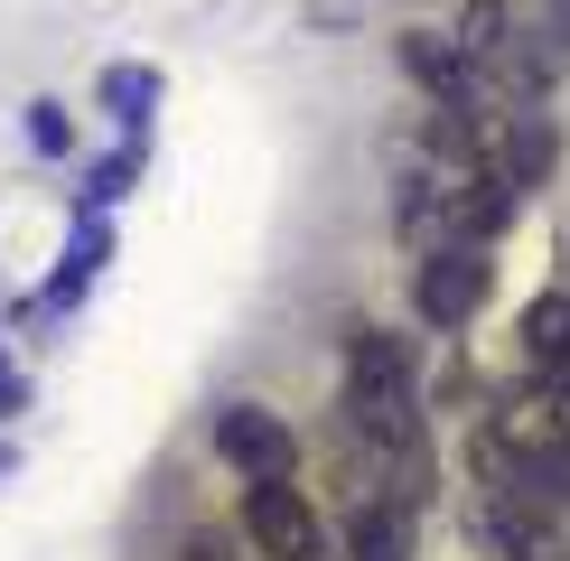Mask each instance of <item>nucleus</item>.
Masks as SVG:
<instances>
[{"mask_svg": "<svg viewBox=\"0 0 570 561\" xmlns=\"http://www.w3.org/2000/svg\"><path fill=\"white\" fill-rule=\"evenodd\" d=\"M478 478L487 496H524L570 514V412L561 403H505L478 431Z\"/></svg>", "mask_w": 570, "mask_h": 561, "instance_id": "1", "label": "nucleus"}, {"mask_svg": "<svg viewBox=\"0 0 570 561\" xmlns=\"http://www.w3.org/2000/svg\"><path fill=\"white\" fill-rule=\"evenodd\" d=\"M487 291H495L487 244H440V253H421V272H412V309L431 327H468L487 309Z\"/></svg>", "mask_w": 570, "mask_h": 561, "instance_id": "2", "label": "nucleus"}, {"mask_svg": "<svg viewBox=\"0 0 570 561\" xmlns=\"http://www.w3.org/2000/svg\"><path fill=\"white\" fill-rule=\"evenodd\" d=\"M216 459L234 478H253V486H281L299 468V431L281 412H263V403H234V412H216Z\"/></svg>", "mask_w": 570, "mask_h": 561, "instance_id": "3", "label": "nucleus"}, {"mask_svg": "<svg viewBox=\"0 0 570 561\" xmlns=\"http://www.w3.org/2000/svg\"><path fill=\"white\" fill-rule=\"evenodd\" d=\"M244 533H253V552H263V561H337V552H327L318 505H308L291 478H281V486H253V496H244Z\"/></svg>", "mask_w": 570, "mask_h": 561, "instance_id": "4", "label": "nucleus"}, {"mask_svg": "<svg viewBox=\"0 0 570 561\" xmlns=\"http://www.w3.org/2000/svg\"><path fill=\"white\" fill-rule=\"evenodd\" d=\"M478 543L495 561H570V533L552 505H524V496H478Z\"/></svg>", "mask_w": 570, "mask_h": 561, "instance_id": "5", "label": "nucleus"}, {"mask_svg": "<svg viewBox=\"0 0 570 561\" xmlns=\"http://www.w3.org/2000/svg\"><path fill=\"white\" fill-rule=\"evenodd\" d=\"M402 66H412V85L431 94L440 112H487V85H478V66L459 57V38H440V29H402Z\"/></svg>", "mask_w": 570, "mask_h": 561, "instance_id": "6", "label": "nucleus"}, {"mask_svg": "<svg viewBox=\"0 0 570 561\" xmlns=\"http://www.w3.org/2000/svg\"><path fill=\"white\" fill-rule=\"evenodd\" d=\"M421 543V505H402V496H355L346 514V561H412Z\"/></svg>", "mask_w": 570, "mask_h": 561, "instance_id": "7", "label": "nucleus"}, {"mask_svg": "<svg viewBox=\"0 0 570 561\" xmlns=\"http://www.w3.org/2000/svg\"><path fill=\"white\" fill-rule=\"evenodd\" d=\"M524 365H533V384H552V393H570V291H542L533 309H524Z\"/></svg>", "mask_w": 570, "mask_h": 561, "instance_id": "8", "label": "nucleus"}, {"mask_svg": "<svg viewBox=\"0 0 570 561\" xmlns=\"http://www.w3.org/2000/svg\"><path fill=\"white\" fill-rule=\"evenodd\" d=\"M449 38H459V57L478 66V76H487V66H533L524 47H514V10H505V0H468V19Z\"/></svg>", "mask_w": 570, "mask_h": 561, "instance_id": "9", "label": "nucleus"}, {"mask_svg": "<svg viewBox=\"0 0 570 561\" xmlns=\"http://www.w3.org/2000/svg\"><path fill=\"white\" fill-rule=\"evenodd\" d=\"M346 384H412V346L393 327H355L346 337Z\"/></svg>", "mask_w": 570, "mask_h": 561, "instance_id": "10", "label": "nucleus"}, {"mask_svg": "<svg viewBox=\"0 0 570 561\" xmlns=\"http://www.w3.org/2000/svg\"><path fill=\"white\" fill-rule=\"evenodd\" d=\"M104 104L122 112V122H140V112L159 104V66H112V76H104Z\"/></svg>", "mask_w": 570, "mask_h": 561, "instance_id": "11", "label": "nucleus"}, {"mask_svg": "<svg viewBox=\"0 0 570 561\" xmlns=\"http://www.w3.org/2000/svg\"><path fill=\"white\" fill-rule=\"evenodd\" d=\"M76 122H66V104H29V150H66Z\"/></svg>", "mask_w": 570, "mask_h": 561, "instance_id": "12", "label": "nucleus"}, {"mask_svg": "<svg viewBox=\"0 0 570 561\" xmlns=\"http://www.w3.org/2000/svg\"><path fill=\"white\" fill-rule=\"evenodd\" d=\"M122 187H131V159H104V169H94V206H104V197H122Z\"/></svg>", "mask_w": 570, "mask_h": 561, "instance_id": "13", "label": "nucleus"}, {"mask_svg": "<svg viewBox=\"0 0 570 561\" xmlns=\"http://www.w3.org/2000/svg\"><path fill=\"white\" fill-rule=\"evenodd\" d=\"M187 561H234V543L225 533H187Z\"/></svg>", "mask_w": 570, "mask_h": 561, "instance_id": "14", "label": "nucleus"}]
</instances>
